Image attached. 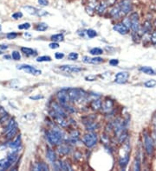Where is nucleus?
<instances>
[{"label":"nucleus","instance_id":"1","mask_svg":"<svg viewBox=\"0 0 156 171\" xmlns=\"http://www.w3.org/2000/svg\"><path fill=\"white\" fill-rule=\"evenodd\" d=\"M57 99L58 100H59L60 105H61L64 108L68 110L69 112H73L75 111L74 109H72L73 107H71V106H69V101H70V99H69V94H68V90L63 89V90L58 92Z\"/></svg>","mask_w":156,"mask_h":171},{"label":"nucleus","instance_id":"2","mask_svg":"<svg viewBox=\"0 0 156 171\" xmlns=\"http://www.w3.org/2000/svg\"><path fill=\"white\" fill-rule=\"evenodd\" d=\"M68 94H69L70 101L75 102V101L80 100L81 98L84 97L86 93L84 92V91H82L79 88H69L68 89Z\"/></svg>","mask_w":156,"mask_h":171},{"label":"nucleus","instance_id":"3","mask_svg":"<svg viewBox=\"0 0 156 171\" xmlns=\"http://www.w3.org/2000/svg\"><path fill=\"white\" fill-rule=\"evenodd\" d=\"M62 134L57 130H51L47 132V139L51 144H58L62 141Z\"/></svg>","mask_w":156,"mask_h":171},{"label":"nucleus","instance_id":"4","mask_svg":"<svg viewBox=\"0 0 156 171\" xmlns=\"http://www.w3.org/2000/svg\"><path fill=\"white\" fill-rule=\"evenodd\" d=\"M83 142H84V144L86 145L87 147H88V148L93 147L97 142V136H96V134L88 133V134L85 135L84 137H83Z\"/></svg>","mask_w":156,"mask_h":171},{"label":"nucleus","instance_id":"5","mask_svg":"<svg viewBox=\"0 0 156 171\" xmlns=\"http://www.w3.org/2000/svg\"><path fill=\"white\" fill-rule=\"evenodd\" d=\"M144 146L145 150L147 152V154L148 156H151L153 151H154V141L147 133L144 135Z\"/></svg>","mask_w":156,"mask_h":171},{"label":"nucleus","instance_id":"6","mask_svg":"<svg viewBox=\"0 0 156 171\" xmlns=\"http://www.w3.org/2000/svg\"><path fill=\"white\" fill-rule=\"evenodd\" d=\"M130 27L132 29L133 32H138L140 29V23H139V15L137 12H133L130 15Z\"/></svg>","mask_w":156,"mask_h":171},{"label":"nucleus","instance_id":"7","mask_svg":"<svg viewBox=\"0 0 156 171\" xmlns=\"http://www.w3.org/2000/svg\"><path fill=\"white\" fill-rule=\"evenodd\" d=\"M17 69H19V70H23V71H25L27 74H33V75H39V74H42V71H41V70H38V69H36V68H34V67L30 66V65L23 64V65L17 66Z\"/></svg>","mask_w":156,"mask_h":171},{"label":"nucleus","instance_id":"8","mask_svg":"<svg viewBox=\"0 0 156 171\" xmlns=\"http://www.w3.org/2000/svg\"><path fill=\"white\" fill-rule=\"evenodd\" d=\"M120 7V11H121V16H125L127 15L128 12L131 11V2L129 0H122L121 3L118 5Z\"/></svg>","mask_w":156,"mask_h":171},{"label":"nucleus","instance_id":"9","mask_svg":"<svg viewBox=\"0 0 156 171\" xmlns=\"http://www.w3.org/2000/svg\"><path fill=\"white\" fill-rule=\"evenodd\" d=\"M24 10H26V12H28L30 15H34V16H38V17H43L47 15V13L45 11H42V10H38L35 7L32 6H24L23 7Z\"/></svg>","mask_w":156,"mask_h":171},{"label":"nucleus","instance_id":"10","mask_svg":"<svg viewBox=\"0 0 156 171\" xmlns=\"http://www.w3.org/2000/svg\"><path fill=\"white\" fill-rule=\"evenodd\" d=\"M60 69L64 72L69 73V74H72V73H79L81 72L82 69L78 67V66H74V65H64L61 66Z\"/></svg>","mask_w":156,"mask_h":171},{"label":"nucleus","instance_id":"11","mask_svg":"<svg viewBox=\"0 0 156 171\" xmlns=\"http://www.w3.org/2000/svg\"><path fill=\"white\" fill-rule=\"evenodd\" d=\"M129 78V74L127 72H120L116 75V82L118 84L126 83Z\"/></svg>","mask_w":156,"mask_h":171},{"label":"nucleus","instance_id":"12","mask_svg":"<svg viewBox=\"0 0 156 171\" xmlns=\"http://www.w3.org/2000/svg\"><path fill=\"white\" fill-rule=\"evenodd\" d=\"M114 30H116V32L120 33L121 35H126L128 33V27L127 25H125L124 23H117L114 26Z\"/></svg>","mask_w":156,"mask_h":171},{"label":"nucleus","instance_id":"13","mask_svg":"<svg viewBox=\"0 0 156 171\" xmlns=\"http://www.w3.org/2000/svg\"><path fill=\"white\" fill-rule=\"evenodd\" d=\"M47 158L50 160V162H52V163L56 162V160H57L56 153H55V151H54L53 149H47Z\"/></svg>","mask_w":156,"mask_h":171},{"label":"nucleus","instance_id":"14","mask_svg":"<svg viewBox=\"0 0 156 171\" xmlns=\"http://www.w3.org/2000/svg\"><path fill=\"white\" fill-rule=\"evenodd\" d=\"M140 71L144 74H149V75H155L156 74L155 71L150 67H141V68H140Z\"/></svg>","mask_w":156,"mask_h":171},{"label":"nucleus","instance_id":"15","mask_svg":"<svg viewBox=\"0 0 156 171\" xmlns=\"http://www.w3.org/2000/svg\"><path fill=\"white\" fill-rule=\"evenodd\" d=\"M21 50L26 55H29V56H34V55H36V51L34 50V49H29V48H24V47H23L21 49Z\"/></svg>","mask_w":156,"mask_h":171},{"label":"nucleus","instance_id":"16","mask_svg":"<svg viewBox=\"0 0 156 171\" xmlns=\"http://www.w3.org/2000/svg\"><path fill=\"white\" fill-rule=\"evenodd\" d=\"M12 166L11 164V163L6 159H2L0 160V168L2 169H9L10 167Z\"/></svg>","mask_w":156,"mask_h":171},{"label":"nucleus","instance_id":"17","mask_svg":"<svg viewBox=\"0 0 156 171\" xmlns=\"http://www.w3.org/2000/svg\"><path fill=\"white\" fill-rule=\"evenodd\" d=\"M128 161H129L128 154H127L125 156L121 157V159H120L119 163H120V166H121L122 169H125V167H126V166L127 165V163H128Z\"/></svg>","mask_w":156,"mask_h":171},{"label":"nucleus","instance_id":"18","mask_svg":"<svg viewBox=\"0 0 156 171\" xmlns=\"http://www.w3.org/2000/svg\"><path fill=\"white\" fill-rule=\"evenodd\" d=\"M20 142H21V137L20 136H17V137L12 142L10 143V147L12 149H16L19 147L20 145Z\"/></svg>","mask_w":156,"mask_h":171},{"label":"nucleus","instance_id":"19","mask_svg":"<svg viewBox=\"0 0 156 171\" xmlns=\"http://www.w3.org/2000/svg\"><path fill=\"white\" fill-rule=\"evenodd\" d=\"M36 170H42V171H48L49 167L46 163H39L36 166Z\"/></svg>","mask_w":156,"mask_h":171},{"label":"nucleus","instance_id":"20","mask_svg":"<svg viewBox=\"0 0 156 171\" xmlns=\"http://www.w3.org/2000/svg\"><path fill=\"white\" fill-rule=\"evenodd\" d=\"M64 36L63 34H57V35H53L51 36V40L53 42H62V41H64Z\"/></svg>","mask_w":156,"mask_h":171},{"label":"nucleus","instance_id":"21","mask_svg":"<svg viewBox=\"0 0 156 171\" xmlns=\"http://www.w3.org/2000/svg\"><path fill=\"white\" fill-rule=\"evenodd\" d=\"M89 53L93 55H100L103 53V50L100 48H94L92 49H90Z\"/></svg>","mask_w":156,"mask_h":171},{"label":"nucleus","instance_id":"22","mask_svg":"<svg viewBox=\"0 0 156 171\" xmlns=\"http://www.w3.org/2000/svg\"><path fill=\"white\" fill-rule=\"evenodd\" d=\"M101 106H102V102H101V100H99V99L94 100V101L91 103V107H92L94 110H98V109L101 108Z\"/></svg>","mask_w":156,"mask_h":171},{"label":"nucleus","instance_id":"23","mask_svg":"<svg viewBox=\"0 0 156 171\" xmlns=\"http://www.w3.org/2000/svg\"><path fill=\"white\" fill-rule=\"evenodd\" d=\"M47 29H48V25L45 23H38L36 27V29L37 31H44V30H46Z\"/></svg>","mask_w":156,"mask_h":171},{"label":"nucleus","instance_id":"24","mask_svg":"<svg viewBox=\"0 0 156 171\" xmlns=\"http://www.w3.org/2000/svg\"><path fill=\"white\" fill-rule=\"evenodd\" d=\"M156 85V80H147L144 83V86L147 88H152V87H154Z\"/></svg>","mask_w":156,"mask_h":171},{"label":"nucleus","instance_id":"25","mask_svg":"<svg viewBox=\"0 0 156 171\" xmlns=\"http://www.w3.org/2000/svg\"><path fill=\"white\" fill-rule=\"evenodd\" d=\"M36 62H51V58L47 55H43V56H39L36 58Z\"/></svg>","mask_w":156,"mask_h":171},{"label":"nucleus","instance_id":"26","mask_svg":"<svg viewBox=\"0 0 156 171\" xmlns=\"http://www.w3.org/2000/svg\"><path fill=\"white\" fill-rule=\"evenodd\" d=\"M113 105H114V103L112 100H109V99H108V100H106L103 104V108L105 110H109L110 108H112V106H113Z\"/></svg>","mask_w":156,"mask_h":171},{"label":"nucleus","instance_id":"27","mask_svg":"<svg viewBox=\"0 0 156 171\" xmlns=\"http://www.w3.org/2000/svg\"><path fill=\"white\" fill-rule=\"evenodd\" d=\"M86 34H87V35L89 37V38H94V37H95V36L97 35L96 31H95V30H94V29H91L87 30Z\"/></svg>","mask_w":156,"mask_h":171},{"label":"nucleus","instance_id":"28","mask_svg":"<svg viewBox=\"0 0 156 171\" xmlns=\"http://www.w3.org/2000/svg\"><path fill=\"white\" fill-rule=\"evenodd\" d=\"M151 29H152V26H151V23L149 21H145L144 23H143V29H144L146 32H148L150 31Z\"/></svg>","mask_w":156,"mask_h":171},{"label":"nucleus","instance_id":"29","mask_svg":"<svg viewBox=\"0 0 156 171\" xmlns=\"http://www.w3.org/2000/svg\"><path fill=\"white\" fill-rule=\"evenodd\" d=\"M60 166H61V169H63V170H71L72 169L69 167V164L65 162H60Z\"/></svg>","mask_w":156,"mask_h":171},{"label":"nucleus","instance_id":"30","mask_svg":"<svg viewBox=\"0 0 156 171\" xmlns=\"http://www.w3.org/2000/svg\"><path fill=\"white\" fill-rule=\"evenodd\" d=\"M59 152H60V154L62 155L69 154V149L68 148L67 146H61V147L59 148Z\"/></svg>","mask_w":156,"mask_h":171},{"label":"nucleus","instance_id":"31","mask_svg":"<svg viewBox=\"0 0 156 171\" xmlns=\"http://www.w3.org/2000/svg\"><path fill=\"white\" fill-rule=\"evenodd\" d=\"M103 62V59L101 58V57H95V58H92L90 60V63L92 64H100Z\"/></svg>","mask_w":156,"mask_h":171},{"label":"nucleus","instance_id":"32","mask_svg":"<svg viewBox=\"0 0 156 171\" xmlns=\"http://www.w3.org/2000/svg\"><path fill=\"white\" fill-rule=\"evenodd\" d=\"M106 8H107V3H104V2H102V3H101L100 5H99L98 6V12L99 13H102V12H103L105 10H106Z\"/></svg>","mask_w":156,"mask_h":171},{"label":"nucleus","instance_id":"33","mask_svg":"<svg viewBox=\"0 0 156 171\" xmlns=\"http://www.w3.org/2000/svg\"><path fill=\"white\" fill-rule=\"evenodd\" d=\"M12 59L15 60V61H18V60H20V58H21V55H20L19 52L17 51L12 52Z\"/></svg>","mask_w":156,"mask_h":171},{"label":"nucleus","instance_id":"34","mask_svg":"<svg viewBox=\"0 0 156 171\" xmlns=\"http://www.w3.org/2000/svg\"><path fill=\"white\" fill-rule=\"evenodd\" d=\"M29 28H30V23H23V24L18 25V29H28Z\"/></svg>","mask_w":156,"mask_h":171},{"label":"nucleus","instance_id":"35","mask_svg":"<svg viewBox=\"0 0 156 171\" xmlns=\"http://www.w3.org/2000/svg\"><path fill=\"white\" fill-rule=\"evenodd\" d=\"M69 59L71 61H75L78 59V54L77 53H70L69 55Z\"/></svg>","mask_w":156,"mask_h":171},{"label":"nucleus","instance_id":"36","mask_svg":"<svg viewBox=\"0 0 156 171\" xmlns=\"http://www.w3.org/2000/svg\"><path fill=\"white\" fill-rule=\"evenodd\" d=\"M151 42L153 44H156V30H154L151 35Z\"/></svg>","mask_w":156,"mask_h":171},{"label":"nucleus","instance_id":"37","mask_svg":"<svg viewBox=\"0 0 156 171\" xmlns=\"http://www.w3.org/2000/svg\"><path fill=\"white\" fill-rule=\"evenodd\" d=\"M17 36V33H15V32H11V33L7 34V38H8V39H15Z\"/></svg>","mask_w":156,"mask_h":171},{"label":"nucleus","instance_id":"38","mask_svg":"<svg viewBox=\"0 0 156 171\" xmlns=\"http://www.w3.org/2000/svg\"><path fill=\"white\" fill-rule=\"evenodd\" d=\"M49 47H50V48L51 49H58V48H59V44H58L57 42H51V43H50Z\"/></svg>","mask_w":156,"mask_h":171},{"label":"nucleus","instance_id":"39","mask_svg":"<svg viewBox=\"0 0 156 171\" xmlns=\"http://www.w3.org/2000/svg\"><path fill=\"white\" fill-rule=\"evenodd\" d=\"M140 160L136 159L135 163H134V167H133V169L134 170H140Z\"/></svg>","mask_w":156,"mask_h":171},{"label":"nucleus","instance_id":"40","mask_svg":"<svg viewBox=\"0 0 156 171\" xmlns=\"http://www.w3.org/2000/svg\"><path fill=\"white\" fill-rule=\"evenodd\" d=\"M22 17H23V14L21 12H16L12 15V18H14V19H18Z\"/></svg>","mask_w":156,"mask_h":171},{"label":"nucleus","instance_id":"41","mask_svg":"<svg viewBox=\"0 0 156 171\" xmlns=\"http://www.w3.org/2000/svg\"><path fill=\"white\" fill-rule=\"evenodd\" d=\"M39 5L43 6H47L49 5V1L48 0H37Z\"/></svg>","mask_w":156,"mask_h":171},{"label":"nucleus","instance_id":"42","mask_svg":"<svg viewBox=\"0 0 156 171\" xmlns=\"http://www.w3.org/2000/svg\"><path fill=\"white\" fill-rule=\"evenodd\" d=\"M55 57H56V59H62V58H64V53L57 52V53H56V54H55Z\"/></svg>","mask_w":156,"mask_h":171},{"label":"nucleus","instance_id":"43","mask_svg":"<svg viewBox=\"0 0 156 171\" xmlns=\"http://www.w3.org/2000/svg\"><path fill=\"white\" fill-rule=\"evenodd\" d=\"M118 63H119V61H118V60H116V59L110 60V62H109V64L111 65V66H116V65H118Z\"/></svg>","mask_w":156,"mask_h":171},{"label":"nucleus","instance_id":"44","mask_svg":"<svg viewBox=\"0 0 156 171\" xmlns=\"http://www.w3.org/2000/svg\"><path fill=\"white\" fill-rule=\"evenodd\" d=\"M8 49V47L6 45H0V55L1 54H3V52L5 51V49Z\"/></svg>","mask_w":156,"mask_h":171},{"label":"nucleus","instance_id":"45","mask_svg":"<svg viewBox=\"0 0 156 171\" xmlns=\"http://www.w3.org/2000/svg\"><path fill=\"white\" fill-rule=\"evenodd\" d=\"M116 0H107V5H113L116 4Z\"/></svg>","mask_w":156,"mask_h":171},{"label":"nucleus","instance_id":"46","mask_svg":"<svg viewBox=\"0 0 156 171\" xmlns=\"http://www.w3.org/2000/svg\"><path fill=\"white\" fill-rule=\"evenodd\" d=\"M43 96L42 95H37V96H33V97H30V99H33V100H36V99H43Z\"/></svg>","mask_w":156,"mask_h":171},{"label":"nucleus","instance_id":"47","mask_svg":"<svg viewBox=\"0 0 156 171\" xmlns=\"http://www.w3.org/2000/svg\"><path fill=\"white\" fill-rule=\"evenodd\" d=\"M95 76H89V77H86V80H90V81L95 80Z\"/></svg>","mask_w":156,"mask_h":171},{"label":"nucleus","instance_id":"48","mask_svg":"<svg viewBox=\"0 0 156 171\" xmlns=\"http://www.w3.org/2000/svg\"><path fill=\"white\" fill-rule=\"evenodd\" d=\"M2 114H5V111L2 106H0V115H2Z\"/></svg>","mask_w":156,"mask_h":171},{"label":"nucleus","instance_id":"49","mask_svg":"<svg viewBox=\"0 0 156 171\" xmlns=\"http://www.w3.org/2000/svg\"><path fill=\"white\" fill-rule=\"evenodd\" d=\"M154 137H155L156 139V119L154 120Z\"/></svg>","mask_w":156,"mask_h":171},{"label":"nucleus","instance_id":"50","mask_svg":"<svg viewBox=\"0 0 156 171\" xmlns=\"http://www.w3.org/2000/svg\"><path fill=\"white\" fill-rule=\"evenodd\" d=\"M5 58H6V59H10V58H11V57H10V56H8V55H6V56H5Z\"/></svg>","mask_w":156,"mask_h":171},{"label":"nucleus","instance_id":"51","mask_svg":"<svg viewBox=\"0 0 156 171\" xmlns=\"http://www.w3.org/2000/svg\"><path fill=\"white\" fill-rule=\"evenodd\" d=\"M0 32H1V26H0Z\"/></svg>","mask_w":156,"mask_h":171}]
</instances>
